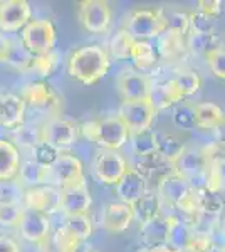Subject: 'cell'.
<instances>
[{
	"label": "cell",
	"instance_id": "cell-1",
	"mask_svg": "<svg viewBox=\"0 0 225 252\" xmlns=\"http://www.w3.org/2000/svg\"><path fill=\"white\" fill-rule=\"evenodd\" d=\"M109 67H111V59L108 51L97 44L76 49L67 61L69 76L84 86H91L101 81L108 74Z\"/></svg>",
	"mask_w": 225,
	"mask_h": 252
},
{
	"label": "cell",
	"instance_id": "cell-2",
	"mask_svg": "<svg viewBox=\"0 0 225 252\" xmlns=\"http://www.w3.org/2000/svg\"><path fill=\"white\" fill-rule=\"evenodd\" d=\"M79 131L88 141H93L101 150H120L129 141V131L123 121L116 115L106 116L101 120L86 121L81 126H77Z\"/></svg>",
	"mask_w": 225,
	"mask_h": 252
},
{
	"label": "cell",
	"instance_id": "cell-3",
	"mask_svg": "<svg viewBox=\"0 0 225 252\" xmlns=\"http://www.w3.org/2000/svg\"><path fill=\"white\" fill-rule=\"evenodd\" d=\"M157 193L160 195L163 204H168L178 212L187 215H198L195 190L183 177L171 173L157 185Z\"/></svg>",
	"mask_w": 225,
	"mask_h": 252
},
{
	"label": "cell",
	"instance_id": "cell-4",
	"mask_svg": "<svg viewBox=\"0 0 225 252\" xmlns=\"http://www.w3.org/2000/svg\"><path fill=\"white\" fill-rule=\"evenodd\" d=\"M166 29L165 12L161 9H136L125 19L123 31L128 32L133 40L157 39Z\"/></svg>",
	"mask_w": 225,
	"mask_h": 252
},
{
	"label": "cell",
	"instance_id": "cell-5",
	"mask_svg": "<svg viewBox=\"0 0 225 252\" xmlns=\"http://www.w3.org/2000/svg\"><path fill=\"white\" fill-rule=\"evenodd\" d=\"M57 40L56 27L51 20H31L20 34V42L32 56H42L54 51Z\"/></svg>",
	"mask_w": 225,
	"mask_h": 252
},
{
	"label": "cell",
	"instance_id": "cell-6",
	"mask_svg": "<svg viewBox=\"0 0 225 252\" xmlns=\"http://www.w3.org/2000/svg\"><path fill=\"white\" fill-rule=\"evenodd\" d=\"M129 168V163L120 152L114 150H101L96 153L93 161V173L97 182L103 185L114 187Z\"/></svg>",
	"mask_w": 225,
	"mask_h": 252
},
{
	"label": "cell",
	"instance_id": "cell-7",
	"mask_svg": "<svg viewBox=\"0 0 225 252\" xmlns=\"http://www.w3.org/2000/svg\"><path fill=\"white\" fill-rule=\"evenodd\" d=\"M59 190H61V212H64V215H79L89 212L93 198H91V192H89L88 182H86L84 177L59 187Z\"/></svg>",
	"mask_w": 225,
	"mask_h": 252
},
{
	"label": "cell",
	"instance_id": "cell-8",
	"mask_svg": "<svg viewBox=\"0 0 225 252\" xmlns=\"http://www.w3.org/2000/svg\"><path fill=\"white\" fill-rule=\"evenodd\" d=\"M116 116L123 121V125L128 128L129 133H136L151 128L157 111L153 109L148 99L123 101Z\"/></svg>",
	"mask_w": 225,
	"mask_h": 252
},
{
	"label": "cell",
	"instance_id": "cell-9",
	"mask_svg": "<svg viewBox=\"0 0 225 252\" xmlns=\"http://www.w3.org/2000/svg\"><path fill=\"white\" fill-rule=\"evenodd\" d=\"M40 135H42V141L52 145L57 150H63L76 143L77 136H79V128L71 120L51 116L40 126Z\"/></svg>",
	"mask_w": 225,
	"mask_h": 252
},
{
	"label": "cell",
	"instance_id": "cell-10",
	"mask_svg": "<svg viewBox=\"0 0 225 252\" xmlns=\"http://www.w3.org/2000/svg\"><path fill=\"white\" fill-rule=\"evenodd\" d=\"M20 97L24 99L26 106H31L37 109V111L49 113L51 116H57L61 104H63L59 94L52 89V86H49L47 83H42V81L27 84Z\"/></svg>",
	"mask_w": 225,
	"mask_h": 252
},
{
	"label": "cell",
	"instance_id": "cell-11",
	"mask_svg": "<svg viewBox=\"0 0 225 252\" xmlns=\"http://www.w3.org/2000/svg\"><path fill=\"white\" fill-rule=\"evenodd\" d=\"M111 7L104 0H83L79 3V22L91 34H103L111 24Z\"/></svg>",
	"mask_w": 225,
	"mask_h": 252
},
{
	"label": "cell",
	"instance_id": "cell-12",
	"mask_svg": "<svg viewBox=\"0 0 225 252\" xmlns=\"http://www.w3.org/2000/svg\"><path fill=\"white\" fill-rule=\"evenodd\" d=\"M22 205L46 215L61 212V190L54 185H40L24 192Z\"/></svg>",
	"mask_w": 225,
	"mask_h": 252
},
{
	"label": "cell",
	"instance_id": "cell-13",
	"mask_svg": "<svg viewBox=\"0 0 225 252\" xmlns=\"http://www.w3.org/2000/svg\"><path fill=\"white\" fill-rule=\"evenodd\" d=\"M32 9L26 0H2L0 2V31L17 32L31 22Z\"/></svg>",
	"mask_w": 225,
	"mask_h": 252
},
{
	"label": "cell",
	"instance_id": "cell-14",
	"mask_svg": "<svg viewBox=\"0 0 225 252\" xmlns=\"http://www.w3.org/2000/svg\"><path fill=\"white\" fill-rule=\"evenodd\" d=\"M17 229L20 237L26 239L27 242L39 246L51 232V217L42 212H37V210L24 207V212Z\"/></svg>",
	"mask_w": 225,
	"mask_h": 252
},
{
	"label": "cell",
	"instance_id": "cell-15",
	"mask_svg": "<svg viewBox=\"0 0 225 252\" xmlns=\"http://www.w3.org/2000/svg\"><path fill=\"white\" fill-rule=\"evenodd\" d=\"M116 86L123 101H138L148 99L153 83L146 74H141V72L136 71H126L118 76Z\"/></svg>",
	"mask_w": 225,
	"mask_h": 252
},
{
	"label": "cell",
	"instance_id": "cell-16",
	"mask_svg": "<svg viewBox=\"0 0 225 252\" xmlns=\"http://www.w3.org/2000/svg\"><path fill=\"white\" fill-rule=\"evenodd\" d=\"M81 177H84L83 161L69 153H61L59 158L49 166V185L63 187Z\"/></svg>",
	"mask_w": 225,
	"mask_h": 252
},
{
	"label": "cell",
	"instance_id": "cell-17",
	"mask_svg": "<svg viewBox=\"0 0 225 252\" xmlns=\"http://www.w3.org/2000/svg\"><path fill=\"white\" fill-rule=\"evenodd\" d=\"M131 168H134L145 178L146 184H157V185L163 178L175 173L173 163L170 160H165L158 153H151V155L146 157H136V161H134Z\"/></svg>",
	"mask_w": 225,
	"mask_h": 252
},
{
	"label": "cell",
	"instance_id": "cell-18",
	"mask_svg": "<svg viewBox=\"0 0 225 252\" xmlns=\"http://www.w3.org/2000/svg\"><path fill=\"white\" fill-rule=\"evenodd\" d=\"M148 184L145 182V178L134 168L129 166L126 170V173L121 177V180L114 185V192H116L118 202H123L126 205H133L138 198H141L143 195L148 192Z\"/></svg>",
	"mask_w": 225,
	"mask_h": 252
},
{
	"label": "cell",
	"instance_id": "cell-19",
	"mask_svg": "<svg viewBox=\"0 0 225 252\" xmlns=\"http://www.w3.org/2000/svg\"><path fill=\"white\" fill-rule=\"evenodd\" d=\"M133 222L131 207L123 202H111L101 212V227L111 234H121L129 229Z\"/></svg>",
	"mask_w": 225,
	"mask_h": 252
},
{
	"label": "cell",
	"instance_id": "cell-20",
	"mask_svg": "<svg viewBox=\"0 0 225 252\" xmlns=\"http://www.w3.org/2000/svg\"><path fill=\"white\" fill-rule=\"evenodd\" d=\"M165 217L168 220L166 246L173 247L177 251H188L192 247V242H193L195 229L180 214H168Z\"/></svg>",
	"mask_w": 225,
	"mask_h": 252
},
{
	"label": "cell",
	"instance_id": "cell-21",
	"mask_svg": "<svg viewBox=\"0 0 225 252\" xmlns=\"http://www.w3.org/2000/svg\"><path fill=\"white\" fill-rule=\"evenodd\" d=\"M26 103L19 94H2L0 96V126L15 129L24 123Z\"/></svg>",
	"mask_w": 225,
	"mask_h": 252
},
{
	"label": "cell",
	"instance_id": "cell-22",
	"mask_svg": "<svg viewBox=\"0 0 225 252\" xmlns=\"http://www.w3.org/2000/svg\"><path fill=\"white\" fill-rule=\"evenodd\" d=\"M131 207L133 220H136L140 225L153 220L158 215L163 214V202L157 193V190H148L141 198H138Z\"/></svg>",
	"mask_w": 225,
	"mask_h": 252
},
{
	"label": "cell",
	"instance_id": "cell-23",
	"mask_svg": "<svg viewBox=\"0 0 225 252\" xmlns=\"http://www.w3.org/2000/svg\"><path fill=\"white\" fill-rule=\"evenodd\" d=\"M141 239L148 249H160L166 246V237H168V220L165 215H158L153 220L140 225Z\"/></svg>",
	"mask_w": 225,
	"mask_h": 252
},
{
	"label": "cell",
	"instance_id": "cell-24",
	"mask_svg": "<svg viewBox=\"0 0 225 252\" xmlns=\"http://www.w3.org/2000/svg\"><path fill=\"white\" fill-rule=\"evenodd\" d=\"M148 101L151 103L155 111L158 113V111H163V109H168L171 106H175V104L182 103L183 97L180 94L177 86L173 84V81L170 79L151 88Z\"/></svg>",
	"mask_w": 225,
	"mask_h": 252
},
{
	"label": "cell",
	"instance_id": "cell-25",
	"mask_svg": "<svg viewBox=\"0 0 225 252\" xmlns=\"http://www.w3.org/2000/svg\"><path fill=\"white\" fill-rule=\"evenodd\" d=\"M17 182L24 189H34V187L49 185V168L35 163L34 160L20 161Z\"/></svg>",
	"mask_w": 225,
	"mask_h": 252
},
{
	"label": "cell",
	"instance_id": "cell-26",
	"mask_svg": "<svg viewBox=\"0 0 225 252\" xmlns=\"http://www.w3.org/2000/svg\"><path fill=\"white\" fill-rule=\"evenodd\" d=\"M20 166L19 148L12 141L0 138V180L17 178Z\"/></svg>",
	"mask_w": 225,
	"mask_h": 252
},
{
	"label": "cell",
	"instance_id": "cell-27",
	"mask_svg": "<svg viewBox=\"0 0 225 252\" xmlns=\"http://www.w3.org/2000/svg\"><path fill=\"white\" fill-rule=\"evenodd\" d=\"M79 242L66 232L64 227L51 230L49 235L39 244L40 252H77Z\"/></svg>",
	"mask_w": 225,
	"mask_h": 252
},
{
	"label": "cell",
	"instance_id": "cell-28",
	"mask_svg": "<svg viewBox=\"0 0 225 252\" xmlns=\"http://www.w3.org/2000/svg\"><path fill=\"white\" fill-rule=\"evenodd\" d=\"M195 113V126L205 129H219L224 126V111L219 104L205 101L193 106Z\"/></svg>",
	"mask_w": 225,
	"mask_h": 252
},
{
	"label": "cell",
	"instance_id": "cell-29",
	"mask_svg": "<svg viewBox=\"0 0 225 252\" xmlns=\"http://www.w3.org/2000/svg\"><path fill=\"white\" fill-rule=\"evenodd\" d=\"M0 61L5 64H9L17 71L29 72L32 66L34 56L22 46V42H9L2 52H0Z\"/></svg>",
	"mask_w": 225,
	"mask_h": 252
},
{
	"label": "cell",
	"instance_id": "cell-30",
	"mask_svg": "<svg viewBox=\"0 0 225 252\" xmlns=\"http://www.w3.org/2000/svg\"><path fill=\"white\" fill-rule=\"evenodd\" d=\"M157 39V54L163 56L165 59H175L185 51V37L177 34V32L165 29Z\"/></svg>",
	"mask_w": 225,
	"mask_h": 252
},
{
	"label": "cell",
	"instance_id": "cell-31",
	"mask_svg": "<svg viewBox=\"0 0 225 252\" xmlns=\"http://www.w3.org/2000/svg\"><path fill=\"white\" fill-rule=\"evenodd\" d=\"M224 46L222 37L217 32L214 34H187L185 35V49L192 51L193 54L207 56L215 47Z\"/></svg>",
	"mask_w": 225,
	"mask_h": 252
},
{
	"label": "cell",
	"instance_id": "cell-32",
	"mask_svg": "<svg viewBox=\"0 0 225 252\" xmlns=\"http://www.w3.org/2000/svg\"><path fill=\"white\" fill-rule=\"evenodd\" d=\"M63 227L67 234H71L77 242L88 241L93 234V220L88 214L79 215H66Z\"/></svg>",
	"mask_w": 225,
	"mask_h": 252
},
{
	"label": "cell",
	"instance_id": "cell-33",
	"mask_svg": "<svg viewBox=\"0 0 225 252\" xmlns=\"http://www.w3.org/2000/svg\"><path fill=\"white\" fill-rule=\"evenodd\" d=\"M129 141H131L133 152L136 157H146L151 153H157L158 148V133L155 129H143V131L129 133Z\"/></svg>",
	"mask_w": 225,
	"mask_h": 252
},
{
	"label": "cell",
	"instance_id": "cell-34",
	"mask_svg": "<svg viewBox=\"0 0 225 252\" xmlns=\"http://www.w3.org/2000/svg\"><path fill=\"white\" fill-rule=\"evenodd\" d=\"M129 59H133L134 66L138 69H148L155 66L158 61L157 49H155V46H151L150 40H134Z\"/></svg>",
	"mask_w": 225,
	"mask_h": 252
},
{
	"label": "cell",
	"instance_id": "cell-35",
	"mask_svg": "<svg viewBox=\"0 0 225 252\" xmlns=\"http://www.w3.org/2000/svg\"><path fill=\"white\" fill-rule=\"evenodd\" d=\"M187 143L182 140V138L175 136V135H158V148H157V153L161 155L165 160H170L173 161L180 153L185 150Z\"/></svg>",
	"mask_w": 225,
	"mask_h": 252
},
{
	"label": "cell",
	"instance_id": "cell-36",
	"mask_svg": "<svg viewBox=\"0 0 225 252\" xmlns=\"http://www.w3.org/2000/svg\"><path fill=\"white\" fill-rule=\"evenodd\" d=\"M24 189L17 182V178L12 180H0V205H22Z\"/></svg>",
	"mask_w": 225,
	"mask_h": 252
},
{
	"label": "cell",
	"instance_id": "cell-37",
	"mask_svg": "<svg viewBox=\"0 0 225 252\" xmlns=\"http://www.w3.org/2000/svg\"><path fill=\"white\" fill-rule=\"evenodd\" d=\"M133 42L134 40L131 39V35H128V32L126 31L120 29L111 37V40H109V52L108 54H111L114 59H120V61L129 59Z\"/></svg>",
	"mask_w": 225,
	"mask_h": 252
},
{
	"label": "cell",
	"instance_id": "cell-38",
	"mask_svg": "<svg viewBox=\"0 0 225 252\" xmlns=\"http://www.w3.org/2000/svg\"><path fill=\"white\" fill-rule=\"evenodd\" d=\"M173 84L177 86V89L180 91L182 97H187V96H192L202 88V78H200L198 72L195 71H183V72H178L173 79Z\"/></svg>",
	"mask_w": 225,
	"mask_h": 252
},
{
	"label": "cell",
	"instance_id": "cell-39",
	"mask_svg": "<svg viewBox=\"0 0 225 252\" xmlns=\"http://www.w3.org/2000/svg\"><path fill=\"white\" fill-rule=\"evenodd\" d=\"M14 140L17 141L20 146H26V148L32 150L35 145H39L40 141H42L40 128L22 123V125L17 126V128L14 129Z\"/></svg>",
	"mask_w": 225,
	"mask_h": 252
},
{
	"label": "cell",
	"instance_id": "cell-40",
	"mask_svg": "<svg viewBox=\"0 0 225 252\" xmlns=\"http://www.w3.org/2000/svg\"><path fill=\"white\" fill-rule=\"evenodd\" d=\"M32 152V158L31 160H34L35 163L42 165V166H51L54 161L59 158L61 155V150L54 148L52 145L46 143V141H40L39 145H35L34 148L31 150Z\"/></svg>",
	"mask_w": 225,
	"mask_h": 252
},
{
	"label": "cell",
	"instance_id": "cell-41",
	"mask_svg": "<svg viewBox=\"0 0 225 252\" xmlns=\"http://www.w3.org/2000/svg\"><path fill=\"white\" fill-rule=\"evenodd\" d=\"M173 125L177 128L182 129H192L195 128V113L193 106L188 103H178L173 109V115H171Z\"/></svg>",
	"mask_w": 225,
	"mask_h": 252
},
{
	"label": "cell",
	"instance_id": "cell-42",
	"mask_svg": "<svg viewBox=\"0 0 225 252\" xmlns=\"http://www.w3.org/2000/svg\"><path fill=\"white\" fill-rule=\"evenodd\" d=\"M165 20H166V29L171 32H177V34L183 35V37L190 31V14L188 12L173 10L168 15L165 14Z\"/></svg>",
	"mask_w": 225,
	"mask_h": 252
},
{
	"label": "cell",
	"instance_id": "cell-43",
	"mask_svg": "<svg viewBox=\"0 0 225 252\" xmlns=\"http://www.w3.org/2000/svg\"><path fill=\"white\" fill-rule=\"evenodd\" d=\"M215 32V19L203 12H193L190 14V31L188 34H214Z\"/></svg>",
	"mask_w": 225,
	"mask_h": 252
},
{
	"label": "cell",
	"instance_id": "cell-44",
	"mask_svg": "<svg viewBox=\"0 0 225 252\" xmlns=\"http://www.w3.org/2000/svg\"><path fill=\"white\" fill-rule=\"evenodd\" d=\"M57 54L54 51L49 52V54H42V56H34V61H32L31 71L37 72L39 76H49L56 71L57 67ZM29 71V72H31Z\"/></svg>",
	"mask_w": 225,
	"mask_h": 252
},
{
	"label": "cell",
	"instance_id": "cell-45",
	"mask_svg": "<svg viewBox=\"0 0 225 252\" xmlns=\"http://www.w3.org/2000/svg\"><path fill=\"white\" fill-rule=\"evenodd\" d=\"M207 66L210 67L212 74L217 79H225V49L224 46L215 47L214 51H210L205 56Z\"/></svg>",
	"mask_w": 225,
	"mask_h": 252
},
{
	"label": "cell",
	"instance_id": "cell-46",
	"mask_svg": "<svg viewBox=\"0 0 225 252\" xmlns=\"http://www.w3.org/2000/svg\"><path fill=\"white\" fill-rule=\"evenodd\" d=\"M24 205H0V227L14 229L19 225Z\"/></svg>",
	"mask_w": 225,
	"mask_h": 252
},
{
	"label": "cell",
	"instance_id": "cell-47",
	"mask_svg": "<svg viewBox=\"0 0 225 252\" xmlns=\"http://www.w3.org/2000/svg\"><path fill=\"white\" fill-rule=\"evenodd\" d=\"M224 10V2L220 0H200L198 2V12H203V14L210 15V17H217L220 15Z\"/></svg>",
	"mask_w": 225,
	"mask_h": 252
},
{
	"label": "cell",
	"instance_id": "cell-48",
	"mask_svg": "<svg viewBox=\"0 0 225 252\" xmlns=\"http://www.w3.org/2000/svg\"><path fill=\"white\" fill-rule=\"evenodd\" d=\"M0 252H20L17 242L9 235H0Z\"/></svg>",
	"mask_w": 225,
	"mask_h": 252
},
{
	"label": "cell",
	"instance_id": "cell-49",
	"mask_svg": "<svg viewBox=\"0 0 225 252\" xmlns=\"http://www.w3.org/2000/svg\"><path fill=\"white\" fill-rule=\"evenodd\" d=\"M205 252H224L222 247H219V246H212L210 249H207Z\"/></svg>",
	"mask_w": 225,
	"mask_h": 252
},
{
	"label": "cell",
	"instance_id": "cell-50",
	"mask_svg": "<svg viewBox=\"0 0 225 252\" xmlns=\"http://www.w3.org/2000/svg\"><path fill=\"white\" fill-rule=\"evenodd\" d=\"M138 252H157V251H155V249H148V247H145V249H140Z\"/></svg>",
	"mask_w": 225,
	"mask_h": 252
},
{
	"label": "cell",
	"instance_id": "cell-51",
	"mask_svg": "<svg viewBox=\"0 0 225 252\" xmlns=\"http://www.w3.org/2000/svg\"><path fill=\"white\" fill-rule=\"evenodd\" d=\"M83 252H96V251H91V249H88V251H83Z\"/></svg>",
	"mask_w": 225,
	"mask_h": 252
}]
</instances>
